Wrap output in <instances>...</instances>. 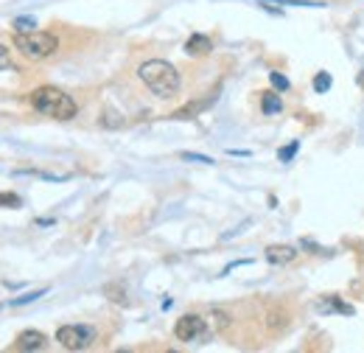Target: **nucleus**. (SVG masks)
I'll return each mask as SVG.
<instances>
[{
  "instance_id": "obj_1",
  "label": "nucleus",
  "mask_w": 364,
  "mask_h": 353,
  "mask_svg": "<svg viewBox=\"0 0 364 353\" xmlns=\"http://www.w3.org/2000/svg\"><path fill=\"white\" fill-rule=\"evenodd\" d=\"M138 76H141V81H143L146 87L154 96H160V98L177 96L180 93V84H182L177 68L171 62H165V59H148V62H143L138 68Z\"/></svg>"
},
{
  "instance_id": "obj_2",
  "label": "nucleus",
  "mask_w": 364,
  "mask_h": 353,
  "mask_svg": "<svg viewBox=\"0 0 364 353\" xmlns=\"http://www.w3.org/2000/svg\"><path fill=\"white\" fill-rule=\"evenodd\" d=\"M31 107L48 118H57V121H71V118H76V110H78L76 101L59 87H37L31 93Z\"/></svg>"
},
{
  "instance_id": "obj_3",
  "label": "nucleus",
  "mask_w": 364,
  "mask_h": 353,
  "mask_svg": "<svg viewBox=\"0 0 364 353\" xmlns=\"http://www.w3.org/2000/svg\"><path fill=\"white\" fill-rule=\"evenodd\" d=\"M11 42H14V48H17L23 57H28V59H34V62L54 57L57 48H59V40H57L54 34H48V31H17Z\"/></svg>"
},
{
  "instance_id": "obj_4",
  "label": "nucleus",
  "mask_w": 364,
  "mask_h": 353,
  "mask_svg": "<svg viewBox=\"0 0 364 353\" xmlns=\"http://www.w3.org/2000/svg\"><path fill=\"white\" fill-rule=\"evenodd\" d=\"M95 340V331L90 325H62L57 331V342L65 351H87Z\"/></svg>"
},
{
  "instance_id": "obj_5",
  "label": "nucleus",
  "mask_w": 364,
  "mask_h": 353,
  "mask_svg": "<svg viewBox=\"0 0 364 353\" xmlns=\"http://www.w3.org/2000/svg\"><path fill=\"white\" fill-rule=\"evenodd\" d=\"M174 337L180 342H196L205 337V320L199 314H182L177 323H174Z\"/></svg>"
},
{
  "instance_id": "obj_6",
  "label": "nucleus",
  "mask_w": 364,
  "mask_h": 353,
  "mask_svg": "<svg viewBox=\"0 0 364 353\" xmlns=\"http://www.w3.org/2000/svg\"><path fill=\"white\" fill-rule=\"evenodd\" d=\"M48 345V337L37 328H28V331H20L17 340H14V351H42Z\"/></svg>"
},
{
  "instance_id": "obj_7",
  "label": "nucleus",
  "mask_w": 364,
  "mask_h": 353,
  "mask_svg": "<svg viewBox=\"0 0 364 353\" xmlns=\"http://www.w3.org/2000/svg\"><path fill=\"white\" fill-rule=\"evenodd\" d=\"M266 261L269 264H275V267H283V264H291L294 258H297V250L289 247V244H272V247H266Z\"/></svg>"
},
{
  "instance_id": "obj_8",
  "label": "nucleus",
  "mask_w": 364,
  "mask_h": 353,
  "mask_svg": "<svg viewBox=\"0 0 364 353\" xmlns=\"http://www.w3.org/2000/svg\"><path fill=\"white\" fill-rule=\"evenodd\" d=\"M185 51H188L191 57H205V54L213 51V42H211V37H205V34H194V37H188Z\"/></svg>"
},
{
  "instance_id": "obj_9",
  "label": "nucleus",
  "mask_w": 364,
  "mask_h": 353,
  "mask_svg": "<svg viewBox=\"0 0 364 353\" xmlns=\"http://www.w3.org/2000/svg\"><path fill=\"white\" fill-rule=\"evenodd\" d=\"M208 104H211V98H205V101H196V104H185V107H182V110H177L171 118H177V121H188V118H194L196 112H202Z\"/></svg>"
},
{
  "instance_id": "obj_10",
  "label": "nucleus",
  "mask_w": 364,
  "mask_h": 353,
  "mask_svg": "<svg viewBox=\"0 0 364 353\" xmlns=\"http://www.w3.org/2000/svg\"><path fill=\"white\" fill-rule=\"evenodd\" d=\"M261 110H264L266 115H275V112H281V110H283V101H281V96H275V93H264V96H261Z\"/></svg>"
},
{
  "instance_id": "obj_11",
  "label": "nucleus",
  "mask_w": 364,
  "mask_h": 353,
  "mask_svg": "<svg viewBox=\"0 0 364 353\" xmlns=\"http://www.w3.org/2000/svg\"><path fill=\"white\" fill-rule=\"evenodd\" d=\"M322 308H334V311H339V314H353V306H348V303H342L336 294H331V297H325L322 300Z\"/></svg>"
},
{
  "instance_id": "obj_12",
  "label": "nucleus",
  "mask_w": 364,
  "mask_h": 353,
  "mask_svg": "<svg viewBox=\"0 0 364 353\" xmlns=\"http://www.w3.org/2000/svg\"><path fill=\"white\" fill-rule=\"evenodd\" d=\"M331 84H334V79H331L328 73H317V76H314V90H317V93H328Z\"/></svg>"
},
{
  "instance_id": "obj_13",
  "label": "nucleus",
  "mask_w": 364,
  "mask_h": 353,
  "mask_svg": "<svg viewBox=\"0 0 364 353\" xmlns=\"http://www.w3.org/2000/svg\"><path fill=\"white\" fill-rule=\"evenodd\" d=\"M269 81H272V87H275V90H281V93H286V90H289V79H286V76H281V73H269Z\"/></svg>"
},
{
  "instance_id": "obj_14",
  "label": "nucleus",
  "mask_w": 364,
  "mask_h": 353,
  "mask_svg": "<svg viewBox=\"0 0 364 353\" xmlns=\"http://www.w3.org/2000/svg\"><path fill=\"white\" fill-rule=\"evenodd\" d=\"M14 28H17V31H34L37 23H34V17H17V20H14Z\"/></svg>"
},
{
  "instance_id": "obj_15",
  "label": "nucleus",
  "mask_w": 364,
  "mask_h": 353,
  "mask_svg": "<svg viewBox=\"0 0 364 353\" xmlns=\"http://www.w3.org/2000/svg\"><path fill=\"white\" fill-rule=\"evenodd\" d=\"M297 146H300V143L294 141V143H289V146H286V149H281V151H278V157H281V163H289L291 157H294V154H297Z\"/></svg>"
},
{
  "instance_id": "obj_16",
  "label": "nucleus",
  "mask_w": 364,
  "mask_h": 353,
  "mask_svg": "<svg viewBox=\"0 0 364 353\" xmlns=\"http://www.w3.org/2000/svg\"><path fill=\"white\" fill-rule=\"evenodd\" d=\"M45 294V289H40V291H31V294H23V297H17L11 306H23V303H31V300H37V297H42Z\"/></svg>"
},
{
  "instance_id": "obj_17",
  "label": "nucleus",
  "mask_w": 364,
  "mask_h": 353,
  "mask_svg": "<svg viewBox=\"0 0 364 353\" xmlns=\"http://www.w3.org/2000/svg\"><path fill=\"white\" fill-rule=\"evenodd\" d=\"M0 205H8V208H20V197H17V194H0Z\"/></svg>"
},
{
  "instance_id": "obj_18",
  "label": "nucleus",
  "mask_w": 364,
  "mask_h": 353,
  "mask_svg": "<svg viewBox=\"0 0 364 353\" xmlns=\"http://www.w3.org/2000/svg\"><path fill=\"white\" fill-rule=\"evenodd\" d=\"M213 325H216L218 331H221V328H227V325H230V317H227L224 311H213Z\"/></svg>"
},
{
  "instance_id": "obj_19",
  "label": "nucleus",
  "mask_w": 364,
  "mask_h": 353,
  "mask_svg": "<svg viewBox=\"0 0 364 353\" xmlns=\"http://www.w3.org/2000/svg\"><path fill=\"white\" fill-rule=\"evenodd\" d=\"M182 157H185V160H194V163H205V166H211V163H213L211 157H205V154H194V151H185Z\"/></svg>"
},
{
  "instance_id": "obj_20",
  "label": "nucleus",
  "mask_w": 364,
  "mask_h": 353,
  "mask_svg": "<svg viewBox=\"0 0 364 353\" xmlns=\"http://www.w3.org/2000/svg\"><path fill=\"white\" fill-rule=\"evenodd\" d=\"M8 65V48L6 45H0V71Z\"/></svg>"
}]
</instances>
